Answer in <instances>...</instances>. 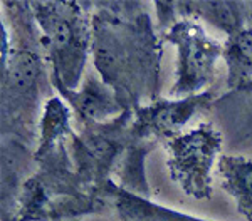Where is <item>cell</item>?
<instances>
[{
	"instance_id": "obj_2",
	"label": "cell",
	"mask_w": 252,
	"mask_h": 221,
	"mask_svg": "<svg viewBox=\"0 0 252 221\" xmlns=\"http://www.w3.org/2000/svg\"><path fill=\"white\" fill-rule=\"evenodd\" d=\"M51 37H52V42L63 49L71 44L72 40V29L69 25L67 20H63V19H56L51 22Z\"/></svg>"
},
{
	"instance_id": "obj_1",
	"label": "cell",
	"mask_w": 252,
	"mask_h": 221,
	"mask_svg": "<svg viewBox=\"0 0 252 221\" xmlns=\"http://www.w3.org/2000/svg\"><path fill=\"white\" fill-rule=\"evenodd\" d=\"M37 75V64L31 55H19L12 66V79L19 86H27Z\"/></svg>"
}]
</instances>
